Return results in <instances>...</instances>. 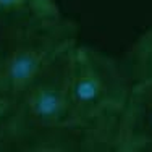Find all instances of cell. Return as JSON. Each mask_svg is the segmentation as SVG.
<instances>
[{"label": "cell", "mask_w": 152, "mask_h": 152, "mask_svg": "<svg viewBox=\"0 0 152 152\" xmlns=\"http://www.w3.org/2000/svg\"><path fill=\"white\" fill-rule=\"evenodd\" d=\"M78 41L61 47L8 108L2 125V151H18L29 137L65 125Z\"/></svg>", "instance_id": "6da1fadb"}, {"label": "cell", "mask_w": 152, "mask_h": 152, "mask_svg": "<svg viewBox=\"0 0 152 152\" xmlns=\"http://www.w3.org/2000/svg\"><path fill=\"white\" fill-rule=\"evenodd\" d=\"M133 79L112 57L76 44L65 125L94 126L120 120Z\"/></svg>", "instance_id": "7a4b0ae2"}, {"label": "cell", "mask_w": 152, "mask_h": 152, "mask_svg": "<svg viewBox=\"0 0 152 152\" xmlns=\"http://www.w3.org/2000/svg\"><path fill=\"white\" fill-rule=\"evenodd\" d=\"M75 41H78V26L65 18L0 24V94L8 108L47 61Z\"/></svg>", "instance_id": "3957f363"}, {"label": "cell", "mask_w": 152, "mask_h": 152, "mask_svg": "<svg viewBox=\"0 0 152 152\" xmlns=\"http://www.w3.org/2000/svg\"><path fill=\"white\" fill-rule=\"evenodd\" d=\"M121 152H152V83H134L120 118Z\"/></svg>", "instance_id": "277c9868"}, {"label": "cell", "mask_w": 152, "mask_h": 152, "mask_svg": "<svg viewBox=\"0 0 152 152\" xmlns=\"http://www.w3.org/2000/svg\"><path fill=\"white\" fill-rule=\"evenodd\" d=\"M60 18L63 16L53 0H0V24L45 23Z\"/></svg>", "instance_id": "5b68a950"}, {"label": "cell", "mask_w": 152, "mask_h": 152, "mask_svg": "<svg viewBox=\"0 0 152 152\" xmlns=\"http://www.w3.org/2000/svg\"><path fill=\"white\" fill-rule=\"evenodd\" d=\"M126 71L133 83H152V29L144 32L128 52Z\"/></svg>", "instance_id": "8992f818"}, {"label": "cell", "mask_w": 152, "mask_h": 152, "mask_svg": "<svg viewBox=\"0 0 152 152\" xmlns=\"http://www.w3.org/2000/svg\"><path fill=\"white\" fill-rule=\"evenodd\" d=\"M7 112H8V104H7V100L3 99V96L0 94V125H2L3 118H5Z\"/></svg>", "instance_id": "52a82bcc"}, {"label": "cell", "mask_w": 152, "mask_h": 152, "mask_svg": "<svg viewBox=\"0 0 152 152\" xmlns=\"http://www.w3.org/2000/svg\"><path fill=\"white\" fill-rule=\"evenodd\" d=\"M0 151H2V137H0Z\"/></svg>", "instance_id": "ba28073f"}]
</instances>
